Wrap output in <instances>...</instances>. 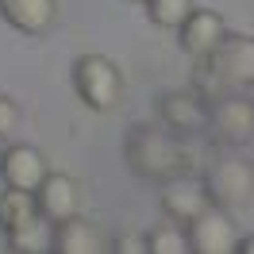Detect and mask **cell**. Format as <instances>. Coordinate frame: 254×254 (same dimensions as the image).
<instances>
[{
	"label": "cell",
	"mask_w": 254,
	"mask_h": 254,
	"mask_svg": "<svg viewBox=\"0 0 254 254\" xmlns=\"http://www.w3.org/2000/svg\"><path fill=\"white\" fill-rule=\"evenodd\" d=\"M31 216H39V200H35V192L8 185L4 196H0V223L12 231V227H19V223H27Z\"/></svg>",
	"instance_id": "cell-15"
},
{
	"label": "cell",
	"mask_w": 254,
	"mask_h": 254,
	"mask_svg": "<svg viewBox=\"0 0 254 254\" xmlns=\"http://www.w3.org/2000/svg\"><path fill=\"white\" fill-rule=\"evenodd\" d=\"M112 251H116V254H146V235H120V239H112Z\"/></svg>",
	"instance_id": "cell-19"
},
{
	"label": "cell",
	"mask_w": 254,
	"mask_h": 254,
	"mask_svg": "<svg viewBox=\"0 0 254 254\" xmlns=\"http://www.w3.org/2000/svg\"><path fill=\"white\" fill-rule=\"evenodd\" d=\"M54 251L58 254H100L104 251V235L96 231V223L69 216V220H58L54 223Z\"/></svg>",
	"instance_id": "cell-13"
},
{
	"label": "cell",
	"mask_w": 254,
	"mask_h": 254,
	"mask_svg": "<svg viewBox=\"0 0 254 254\" xmlns=\"http://www.w3.org/2000/svg\"><path fill=\"white\" fill-rule=\"evenodd\" d=\"M139 4H146V0H139Z\"/></svg>",
	"instance_id": "cell-23"
},
{
	"label": "cell",
	"mask_w": 254,
	"mask_h": 254,
	"mask_svg": "<svg viewBox=\"0 0 254 254\" xmlns=\"http://www.w3.org/2000/svg\"><path fill=\"white\" fill-rule=\"evenodd\" d=\"M4 189H8V181H4V174H0V196H4Z\"/></svg>",
	"instance_id": "cell-22"
},
{
	"label": "cell",
	"mask_w": 254,
	"mask_h": 254,
	"mask_svg": "<svg viewBox=\"0 0 254 254\" xmlns=\"http://www.w3.org/2000/svg\"><path fill=\"white\" fill-rule=\"evenodd\" d=\"M0 174H4V181H8V185L35 192L43 181H47L50 166H47V158H43L35 146L12 143V146H4V150H0Z\"/></svg>",
	"instance_id": "cell-9"
},
{
	"label": "cell",
	"mask_w": 254,
	"mask_h": 254,
	"mask_svg": "<svg viewBox=\"0 0 254 254\" xmlns=\"http://www.w3.org/2000/svg\"><path fill=\"white\" fill-rule=\"evenodd\" d=\"M35 200H39V212L54 223L81 212V189H77V181L65 174H47V181L35 189Z\"/></svg>",
	"instance_id": "cell-11"
},
{
	"label": "cell",
	"mask_w": 254,
	"mask_h": 254,
	"mask_svg": "<svg viewBox=\"0 0 254 254\" xmlns=\"http://www.w3.org/2000/svg\"><path fill=\"white\" fill-rule=\"evenodd\" d=\"M8 247L16 254H47L54 251V220H47L43 212L31 216L27 223H19L8 231Z\"/></svg>",
	"instance_id": "cell-14"
},
{
	"label": "cell",
	"mask_w": 254,
	"mask_h": 254,
	"mask_svg": "<svg viewBox=\"0 0 254 254\" xmlns=\"http://www.w3.org/2000/svg\"><path fill=\"white\" fill-rule=\"evenodd\" d=\"M254 85V39L251 35H223L216 47L200 58V81L196 93H208L212 100L227 93H243Z\"/></svg>",
	"instance_id": "cell-2"
},
{
	"label": "cell",
	"mask_w": 254,
	"mask_h": 254,
	"mask_svg": "<svg viewBox=\"0 0 254 254\" xmlns=\"http://www.w3.org/2000/svg\"><path fill=\"white\" fill-rule=\"evenodd\" d=\"M208 135L216 146H247L254 139V100L239 93L216 96L208 104Z\"/></svg>",
	"instance_id": "cell-5"
},
{
	"label": "cell",
	"mask_w": 254,
	"mask_h": 254,
	"mask_svg": "<svg viewBox=\"0 0 254 254\" xmlns=\"http://www.w3.org/2000/svg\"><path fill=\"white\" fill-rule=\"evenodd\" d=\"M73 89H77V96L93 112H108V108H116V100L124 93V77H120V69H116L112 58H104V54H81L73 62Z\"/></svg>",
	"instance_id": "cell-3"
},
{
	"label": "cell",
	"mask_w": 254,
	"mask_h": 254,
	"mask_svg": "<svg viewBox=\"0 0 254 254\" xmlns=\"http://www.w3.org/2000/svg\"><path fill=\"white\" fill-rule=\"evenodd\" d=\"M158 116H162V124L170 127L174 135H196V131L208 127V104L200 100V93H189V89L162 93Z\"/></svg>",
	"instance_id": "cell-8"
},
{
	"label": "cell",
	"mask_w": 254,
	"mask_h": 254,
	"mask_svg": "<svg viewBox=\"0 0 254 254\" xmlns=\"http://www.w3.org/2000/svg\"><path fill=\"white\" fill-rule=\"evenodd\" d=\"M4 251H12V247H8V227L0 223V254H4Z\"/></svg>",
	"instance_id": "cell-21"
},
{
	"label": "cell",
	"mask_w": 254,
	"mask_h": 254,
	"mask_svg": "<svg viewBox=\"0 0 254 254\" xmlns=\"http://www.w3.org/2000/svg\"><path fill=\"white\" fill-rule=\"evenodd\" d=\"M185 235H189V251L192 254H235L239 247V231L227 208L208 204L192 223H185Z\"/></svg>",
	"instance_id": "cell-6"
},
{
	"label": "cell",
	"mask_w": 254,
	"mask_h": 254,
	"mask_svg": "<svg viewBox=\"0 0 254 254\" xmlns=\"http://www.w3.org/2000/svg\"><path fill=\"white\" fill-rule=\"evenodd\" d=\"M158 200H162V208H166V216H170L174 223H181V227L192 223L208 204H212V200H208V192H204V181H192L189 174L162 181Z\"/></svg>",
	"instance_id": "cell-7"
},
{
	"label": "cell",
	"mask_w": 254,
	"mask_h": 254,
	"mask_svg": "<svg viewBox=\"0 0 254 254\" xmlns=\"http://www.w3.org/2000/svg\"><path fill=\"white\" fill-rule=\"evenodd\" d=\"M204 192L216 208H243L254 196V166L243 158H212L204 166Z\"/></svg>",
	"instance_id": "cell-4"
},
{
	"label": "cell",
	"mask_w": 254,
	"mask_h": 254,
	"mask_svg": "<svg viewBox=\"0 0 254 254\" xmlns=\"http://www.w3.org/2000/svg\"><path fill=\"white\" fill-rule=\"evenodd\" d=\"M19 127V104L12 100V96L0 93V139H12Z\"/></svg>",
	"instance_id": "cell-18"
},
{
	"label": "cell",
	"mask_w": 254,
	"mask_h": 254,
	"mask_svg": "<svg viewBox=\"0 0 254 254\" xmlns=\"http://www.w3.org/2000/svg\"><path fill=\"white\" fill-rule=\"evenodd\" d=\"M192 8H196L192 0H146V16H150V23H158V27H174V31L189 19Z\"/></svg>",
	"instance_id": "cell-16"
},
{
	"label": "cell",
	"mask_w": 254,
	"mask_h": 254,
	"mask_svg": "<svg viewBox=\"0 0 254 254\" xmlns=\"http://www.w3.org/2000/svg\"><path fill=\"white\" fill-rule=\"evenodd\" d=\"M239 254H254V235H239Z\"/></svg>",
	"instance_id": "cell-20"
},
{
	"label": "cell",
	"mask_w": 254,
	"mask_h": 254,
	"mask_svg": "<svg viewBox=\"0 0 254 254\" xmlns=\"http://www.w3.org/2000/svg\"><path fill=\"white\" fill-rule=\"evenodd\" d=\"M124 158L127 170L143 181H170V177H181L192 170V150L181 139H174V131L158 124H135L124 139Z\"/></svg>",
	"instance_id": "cell-1"
},
{
	"label": "cell",
	"mask_w": 254,
	"mask_h": 254,
	"mask_svg": "<svg viewBox=\"0 0 254 254\" xmlns=\"http://www.w3.org/2000/svg\"><path fill=\"white\" fill-rule=\"evenodd\" d=\"M0 16L23 35H43L58 16V0H0Z\"/></svg>",
	"instance_id": "cell-12"
},
{
	"label": "cell",
	"mask_w": 254,
	"mask_h": 254,
	"mask_svg": "<svg viewBox=\"0 0 254 254\" xmlns=\"http://www.w3.org/2000/svg\"><path fill=\"white\" fill-rule=\"evenodd\" d=\"M227 27H223V16H216L212 8H192L189 19L177 27V39H181V50L192 54V58H204L208 50L220 43Z\"/></svg>",
	"instance_id": "cell-10"
},
{
	"label": "cell",
	"mask_w": 254,
	"mask_h": 254,
	"mask_svg": "<svg viewBox=\"0 0 254 254\" xmlns=\"http://www.w3.org/2000/svg\"><path fill=\"white\" fill-rule=\"evenodd\" d=\"M146 254H189V235L177 227L146 231Z\"/></svg>",
	"instance_id": "cell-17"
}]
</instances>
